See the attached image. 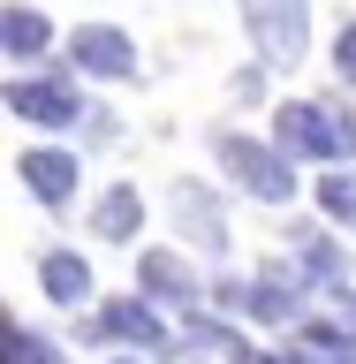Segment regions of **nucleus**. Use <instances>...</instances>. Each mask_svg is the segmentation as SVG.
I'll list each match as a JSON object with an SVG mask.
<instances>
[{
	"label": "nucleus",
	"mask_w": 356,
	"mask_h": 364,
	"mask_svg": "<svg viewBox=\"0 0 356 364\" xmlns=\"http://www.w3.org/2000/svg\"><path fill=\"white\" fill-rule=\"evenodd\" d=\"M273 144L288 159H349L356 152V122L341 107H318V99H288L273 114Z\"/></svg>",
	"instance_id": "obj_1"
},
{
	"label": "nucleus",
	"mask_w": 356,
	"mask_h": 364,
	"mask_svg": "<svg viewBox=\"0 0 356 364\" xmlns=\"http://www.w3.org/2000/svg\"><path fill=\"white\" fill-rule=\"evenodd\" d=\"M243 23L266 46V61L288 68V61H303V38H311V0H243Z\"/></svg>",
	"instance_id": "obj_2"
},
{
	"label": "nucleus",
	"mask_w": 356,
	"mask_h": 364,
	"mask_svg": "<svg viewBox=\"0 0 356 364\" xmlns=\"http://www.w3.org/2000/svg\"><path fill=\"white\" fill-rule=\"evenodd\" d=\"M220 167L243 182L250 198H266V205H281V198L296 190L288 152H266V144H250V136H220Z\"/></svg>",
	"instance_id": "obj_3"
},
{
	"label": "nucleus",
	"mask_w": 356,
	"mask_h": 364,
	"mask_svg": "<svg viewBox=\"0 0 356 364\" xmlns=\"http://www.w3.org/2000/svg\"><path fill=\"white\" fill-rule=\"evenodd\" d=\"M8 114L38 122V129H68V122L84 114V99H76L68 76H16V84H8Z\"/></svg>",
	"instance_id": "obj_4"
},
{
	"label": "nucleus",
	"mask_w": 356,
	"mask_h": 364,
	"mask_svg": "<svg viewBox=\"0 0 356 364\" xmlns=\"http://www.w3.org/2000/svg\"><path fill=\"white\" fill-rule=\"evenodd\" d=\"M68 61L91 68V76H129L136 46H129V31H114V23H84V31H68Z\"/></svg>",
	"instance_id": "obj_5"
},
{
	"label": "nucleus",
	"mask_w": 356,
	"mask_h": 364,
	"mask_svg": "<svg viewBox=\"0 0 356 364\" xmlns=\"http://www.w3.org/2000/svg\"><path fill=\"white\" fill-rule=\"evenodd\" d=\"M288 243H296V273H303V281H326V289L349 281V250H341L326 228H296Z\"/></svg>",
	"instance_id": "obj_6"
},
{
	"label": "nucleus",
	"mask_w": 356,
	"mask_h": 364,
	"mask_svg": "<svg viewBox=\"0 0 356 364\" xmlns=\"http://www.w3.org/2000/svg\"><path fill=\"white\" fill-rule=\"evenodd\" d=\"M16 175L31 182L38 205H68V198H76V159H68V152H23Z\"/></svg>",
	"instance_id": "obj_7"
},
{
	"label": "nucleus",
	"mask_w": 356,
	"mask_h": 364,
	"mask_svg": "<svg viewBox=\"0 0 356 364\" xmlns=\"http://www.w3.org/2000/svg\"><path fill=\"white\" fill-rule=\"evenodd\" d=\"M99 334H107V341H129V349H167V326H159L136 296H129V304L114 296L107 311H99Z\"/></svg>",
	"instance_id": "obj_8"
},
{
	"label": "nucleus",
	"mask_w": 356,
	"mask_h": 364,
	"mask_svg": "<svg viewBox=\"0 0 356 364\" xmlns=\"http://www.w3.org/2000/svg\"><path fill=\"white\" fill-rule=\"evenodd\" d=\"M0 46H8V61H38L45 46H53V23H45L31 0H16V8L0 16Z\"/></svg>",
	"instance_id": "obj_9"
},
{
	"label": "nucleus",
	"mask_w": 356,
	"mask_h": 364,
	"mask_svg": "<svg viewBox=\"0 0 356 364\" xmlns=\"http://www.w3.org/2000/svg\"><path fill=\"white\" fill-rule=\"evenodd\" d=\"M136 281H144V296H167V304H190L198 296V273L182 266L175 250H144L136 258Z\"/></svg>",
	"instance_id": "obj_10"
},
{
	"label": "nucleus",
	"mask_w": 356,
	"mask_h": 364,
	"mask_svg": "<svg viewBox=\"0 0 356 364\" xmlns=\"http://www.w3.org/2000/svg\"><path fill=\"white\" fill-rule=\"evenodd\" d=\"M91 228H99V243H129L136 228H144V198H136L129 182H114L107 198H99V220Z\"/></svg>",
	"instance_id": "obj_11"
},
{
	"label": "nucleus",
	"mask_w": 356,
	"mask_h": 364,
	"mask_svg": "<svg viewBox=\"0 0 356 364\" xmlns=\"http://www.w3.org/2000/svg\"><path fill=\"white\" fill-rule=\"evenodd\" d=\"M38 281H45V296H53V304H84V296H91L84 258H68V250H53V258H45V266H38Z\"/></svg>",
	"instance_id": "obj_12"
},
{
	"label": "nucleus",
	"mask_w": 356,
	"mask_h": 364,
	"mask_svg": "<svg viewBox=\"0 0 356 364\" xmlns=\"http://www.w3.org/2000/svg\"><path fill=\"white\" fill-rule=\"evenodd\" d=\"M318 213H334V220H356V175L334 167V175L318 182Z\"/></svg>",
	"instance_id": "obj_13"
},
{
	"label": "nucleus",
	"mask_w": 356,
	"mask_h": 364,
	"mask_svg": "<svg viewBox=\"0 0 356 364\" xmlns=\"http://www.w3.org/2000/svg\"><path fill=\"white\" fill-rule=\"evenodd\" d=\"M334 76H341V84H356V16L341 23V38H334Z\"/></svg>",
	"instance_id": "obj_14"
},
{
	"label": "nucleus",
	"mask_w": 356,
	"mask_h": 364,
	"mask_svg": "<svg viewBox=\"0 0 356 364\" xmlns=\"http://www.w3.org/2000/svg\"><path fill=\"white\" fill-rule=\"evenodd\" d=\"M227 364H288V357H258V349H235Z\"/></svg>",
	"instance_id": "obj_15"
},
{
	"label": "nucleus",
	"mask_w": 356,
	"mask_h": 364,
	"mask_svg": "<svg viewBox=\"0 0 356 364\" xmlns=\"http://www.w3.org/2000/svg\"><path fill=\"white\" fill-rule=\"evenodd\" d=\"M334 364H356V349H349V357H334Z\"/></svg>",
	"instance_id": "obj_16"
}]
</instances>
